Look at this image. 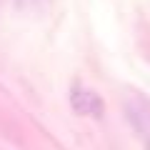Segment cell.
I'll use <instances>...</instances> for the list:
<instances>
[{
  "label": "cell",
  "instance_id": "1",
  "mask_svg": "<svg viewBox=\"0 0 150 150\" xmlns=\"http://www.w3.org/2000/svg\"><path fill=\"white\" fill-rule=\"evenodd\" d=\"M73 108L78 115H93V118L103 115V103L93 90H75L73 93Z\"/></svg>",
  "mask_w": 150,
  "mask_h": 150
}]
</instances>
